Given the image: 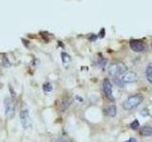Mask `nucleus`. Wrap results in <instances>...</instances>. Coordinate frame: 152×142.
I'll use <instances>...</instances> for the list:
<instances>
[{
    "mask_svg": "<svg viewBox=\"0 0 152 142\" xmlns=\"http://www.w3.org/2000/svg\"><path fill=\"white\" fill-rule=\"evenodd\" d=\"M126 71L127 67L123 62H114L108 65V75L113 78L122 76Z\"/></svg>",
    "mask_w": 152,
    "mask_h": 142,
    "instance_id": "nucleus-1",
    "label": "nucleus"
},
{
    "mask_svg": "<svg viewBox=\"0 0 152 142\" xmlns=\"http://www.w3.org/2000/svg\"><path fill=\"white\" fill-rule=\"evenodd\" d=\"M142 101H144V98H142V95L140 94L132 95V96H129L123 102V108L126 111L132 110L133 108H136L137 106H139L142 102Z\"/></svg>",
    "mask_w": 152,
    "mask_h": 142,
    "instance_id": "nucleus-2",
    "label": "nucleus"
},
{
    "mask_svg": "<svg viewBox=\"0 0 152 142\" xmlns=\"http://www.w3.org/2000/svg\"><path fill=\"white\" fill-rule=\"evenodd\" d=\"M4 108H5V116L8 120H12L15 116L16 104L12 98H6L4 101Z\"/></svg>",
    "mask_w": 152,
    "mask_h": 142,
    "instance_id": "nucleus-3",
    "label": "nucleus"
},
{
    "mask_svg": "<svg viewBox=\"0 0 152 142\" xmlns=\"http://www.w3.org/2000/svg\"><path fill=\"white\" fill-rule=\"evenodd\" d=\"M20 120H21L22 126L24 129H28V128H30L32 124V120L30 116L28 109L24 105L22 106L21 111H20Z\"/></svg>",
    "mask_w": 152,
    "mask_h": 142,
    "instance_id": "nucleus-4",
    "label": "nucleus"
},
{
    "mask_svg": "<svg viewBox=\"0 0 152 142\" xmlns=\"http://www.w3.org/2000/svg\"><path fill=\"white\" fill-rule=\"evenodd\" d=\"M102 87H103V91L104 95H106V97L110 101H114V97L112 95V84L110 83V80L107 78L104 79L102 83Z\"/></svg>",
    "mask_w": 152,
    "mask_h": 142,
    "instance_id": "nucleus-5",
    "label": "nucleus"
},
{
    "mask_svg": "<svg viewBox=\"0 0 152 142\" xmlns=\"http://www.w3.org/2000/svg\"><path fill=\"white\" fill-rule=\"evenodd\" d=\"M129 47L131 49V50H133L134 52H142L145 50L146 45L141 40L132 39L129 41Z\"/></svg>",
    "mask_w": 152,
    "mask_h": 142,
    "instance_id": "nucleus-6",
    "label": "nucleus"
},
{
    "mask_svg": "<svg viewBox=\"0 0 152 142\" xmlns=\"http://www.w3.org/2000/svg\"><path fill=\"white\" fill-rule=\"evenodd\" d=\"M121 80L125 83H131L138 80V75L134 71H126L121 76Z\"/></svg>",
    "mask_w": 152,
    "mask_h": 142,
    "instance_id": "nucleus-7",
    "label": "nucleus"
},
{
    "mask_svg": "<svg viewBox=\"0 0 152 142\" xmlns=\"http://www.w3.org/2000/svg\"><path fill=\"white\" fill-rule=\"evenodd\" d=\"M104 115L107 116V117H114L116 116V113H117L116 106L114 105V104H111V105L107 106L106 108L104 109Z\"/></svg>",
    "mask_w": 152,
    "mask_h": 142,
    "instance_id": "nucleus-8",
    "label": "nucleus"
},
{
    "mask_svg": "<svg viewBox=\"0 0 152 142\" xmlns=\"http://www.w3.org/2000/svg\"><path fill=\"white\" fill-rule=\"evenodd\" d=\"M140 135L142 136H145V137H147V136H150L152 135V127L149 126V125H145V126H142V129L140 131Z\"/></svg>",
    "mask_w": 152,
    "mask_h": 142,
    "instance_id": "nucleus-9",
    "label": "nucleus"
},
{
    "mask_svg": "<svg viewBox=\"0 0 152 142\" xmlns=\"http://www.w3.org/2000/svg\"><path fill=\"white\" fill-rule=\"evenodd\" d=\"M71 103V99H64L63 101L60 103V110L61 111H65L69 108V106Z\"/></svg>",
    "mask_w": 152,
    "mask_h": 142,
    "instance_id": "nucleus-10",
    "label": "nucleus"
},
{
    "mask_svg": "<svg viewBox=\"0 0 152 142\" xmlns=\"http://www.w3.org/2000/svg\"><path fill=\"white\" fill-rule=\"evenodd\" d=\"M145 76H146V80H148V83L152 84V64H149L146 66Z\"/></svg>",
    "mask_w": 152,
    "mask_h": 142,
    "instance_id": "nucleus-11",
    "label": "nucleus"
},
{
    "mask_svg": "<svg viewBox=\"0 0 152 142\" xmlns=\"http://www.w3.org/2000/svg\"><path fill=\"white\" fill-rule=\"evenodd\" d=\"M43 89H44L45 92H51L53 90V87H52V84L50 83H46L44 85H43Z\"/></svg>",
    "mask_w": 152,
    "mask_h": 142,
    "instance_id": "nucleus-12",
    "label": "nucleus"
},
{
    "mask_svg": "<svg viewBox=\"0 0 152 142\" xmlns=\"http://www.w3.org/2000/svg\"><path fill=\"white\" fill-rule=\"evenodd\" d=\"M139 127H140V122L138 121L137 120H135L134 121H132L130 123V128H131L132 130H137Z\"/></svg>",
    "mask_w": 152,
    "mask_h": 142,
    "instance_id": "nucleus-13",
    "label": "nucleus"
},
{
    "mask_svg": "<svg viewBox=\"0 0 152 142\" xmlns=\"http://www.w3.org/2000/svg\"><path fill=\"white\" fill-rule=\"evenodd\" d=\"M62 60H63V64H68L70 62V57L66 53H62Z\"/></svg>",
    "mask_w": 152,
    "mask_h": 142,
    "instance_id": "nucleus-14",
    "label": "nucleus"
},
{
    "mask_svg": "<svg viewBox=\"0 0 152 142\" xmlns=\"http://www.w3.org/2000/svg\"><path fill=\"white\" fill-rule=\"evenodd\" d=\"M114 80H115V83H116L117 85H119L120 87H124V85H125V83H123V82H122V80H119V82H118V80H117V79H115Z\"/></svg>",
    "mask_w": 152,
    "mask_h": 142,
    "instance_id": "nucleus-15",
    "label": "nucleus"
},
{
    "mask_svg": "<svg viewBox=\"0 0 152 142\" xmlns=\"http://www.w3.org/2000/svg\"><path fill=\"white\" fill-rule=\"evenodd\" d=\"M126 142H137V140H136V138H134V137H130V138L126 140Z\"/></svg>",
    "mask_w": 152,
    "mask_h": 142,
    "instance_id": "nucleus-16",
    "label": "nucleus"
}]
</instances>
